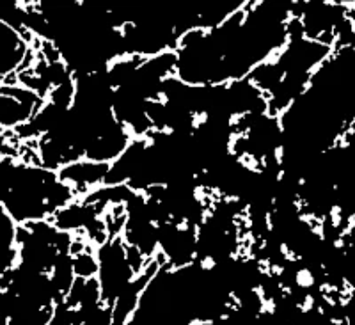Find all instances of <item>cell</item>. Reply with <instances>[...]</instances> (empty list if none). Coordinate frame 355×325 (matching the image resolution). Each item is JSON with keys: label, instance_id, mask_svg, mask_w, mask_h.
<instances>
[{"label": "cell", "instance_id": "1", "mask_svg": "<svg viewBox=\"0 0 355 325\" xmlns=\"http://www.w3.org/2000/svg\"><path fill=\"white\" fill-rule=\"evenodd\" d=\"M25 59H27V43L24 34L0 20V84L8 85L9 76L24 72Z\"/></svg>", "mask_w": 355, "mask_h": 325}]
</instances>
